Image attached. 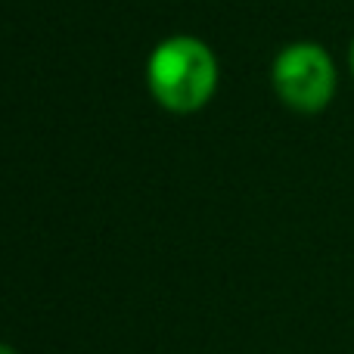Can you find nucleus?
Listing matches in <instances>:
<instances>
[{"instance_id":"3","label":"nucleus","mask_w":354,"mask_h":354,"mask_svg":"<svg viewBox=\"0 0 354 354\" xmlns=\"http://www.w3.org/2000/svg\"><path fill=\"white\" fill-rule=\"evenodd\" d=\"M0 354H19L12 345H6V342H0Z\"/></svg>"},{"instance_id":"4","label":"nucleus","mask_w":354,"mask_h":354,"mask_svg":"<svg viewBox=\"0 0 354 354\" xmlns=\"http://www.w3.org/2000/svg\"><path fill=\"white\" fill-rule=\"evenodd\" d=\"M348 68H351V75H354V41H351V50H348Z\"/></svg>"},{"instance_id":"1","label":"nucleus","mask_w":354,"mask_h":354,"mask_svg":"<svg viewBox=\"0 0 354 354\" xmlns=\"http://www.w3.org/2000/svg\"><path fill=\"white\" fill-rule=\"evenodd\" d=\"M149 93L174 115L199 112L218 91V59L212 47L193 35H174L156 44L147 62Z\"/></svg>"},{"instance_id":"2","label":"nucleus","mask_w":354,"mask_h":354,"mask_svg":"<svg viewBox=\"0 0 354 354\" xmlns=\"http://www.w3.org/2000/svg\"><path fill=\"white\" fill-rule=\"evenodd\" d=\"M270 84L283 106L301 115H317L336 97V62L317 41H295L277 53Z\"/></svg>"}]
</instances>
